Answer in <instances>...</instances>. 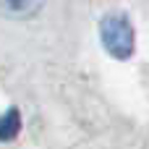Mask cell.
Returning a JSON list of instances; mask_svg holds the SVG:
<instances>
[{
  "label": "cell",
  "mask_w": 149,
  "mask_h": 149,
  "mask_svg": "<svg viewBox=\"0 0 149 149\" xmlns=\"http://www.w3.org/2000/svg\"><path fill=\"white\" fill-rule=\"evenodd\" d=\"M102 42L115 58H128L134 50V31L126 16H107L102 21Z\"/></svg>",
  "instance_id": "cell-1"
},
{
  "label": "cell",
  "mask_w": 149,
  "mask_h": 149,
  "mask_svg": "<svg viewBox=\"0 0 149 149\" xmlns=\"http://www.w3.org/2000/svg\"><path fill=\"white\" fill-rule=\"evenodd\" d=\"M45 0H0V13L10 18H29L42 8Z\"/></svg>",
  "instance_id": "cell-2"
}]
</instances>
